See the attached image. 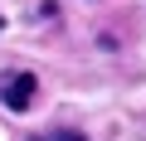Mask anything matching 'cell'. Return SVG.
<instances>
[{"instance_id":"cell-1","label":"cell","mask_w":146,"mask_h":141,"mask_svg":"<svg viewBox=\"0 0 146 141\" xmlns=\"http://www.w3.org/2000/svg\"><path fill=\"white\" fill-rule=\"evenodd\" d=\"M34 88H39V78H34V73H20V78L5 83V93H0V97H5L10 112H25V107L34 102Z\"/></svg>"},{"instance_id":"cell-2","label":"cell","mask_w":146,"mask_h":141,"mask_svg":"<svg viewBox=\"0 0 146 141\" xmlns=\"http://www.w3.org/2000/svg\"><path fill=\"white\" fill-rule=\"evenodd\" d=\"M49 141H83L78 131H58V136H49Z\"/></svg>"},{"instance_id":"cell-3","label":"cell","mask_w":146,"mask_h":141,"mask_svg":"<svg viewBox=\"0 0 146 141\" xmlns=\"http://www.w3.org/2000/svg\"><path fill=\"white\" fill-rule=\"evenodd\" d=\"M0 24H5V20H0Z\"/></svg>"}]
</instances>
